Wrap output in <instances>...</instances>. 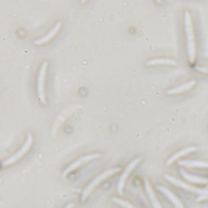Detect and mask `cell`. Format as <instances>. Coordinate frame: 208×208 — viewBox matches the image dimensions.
Listing matches in <instances>:
<instances>
[{
    "mask_svg": "<svg viewBox=\"0 0 208 208\" xmlns=\"http://www.w3.org/2000/svg\"><path fill=\"white\" fill-rule=\"evenodd\" d=\"M208 199V193L207 194H203V195H199L197 198V202H201L203 200Z\"/></svg>",
    "mask_w": 208,
    "mask_h": 208,
    "instance_id": "cell-19",
    "label": "cell"
},
{
    "mask_svg": "<svg viewBox=\"0 0 208 208\" xmlns=\"http://www.w3.org/2000/svg\"><path fill=\"white\" fill-rule=\"evenodd\" d=\"M73 206H74V204H73V203H70V204H68V206H67V207H66L65 208H72L73 207Z\"/></svg>",
    "mask_w": 208,
    "mask_h": 208,
    "instance_id": "cell-20",
    "label": "cell"
},
{
    "mask_svg": "<svg viewBox=\"0 0 208 208\" xmlns=\"http://www.w3.org/2000/svg\"><path fill=\"white\" fill-rule=\"evenodd\" d=\"M79 107H80V106H78V105L71 106V107H68L66 110H64V112L59 115V116H58V118H57V120H55L54 124L53 126V130H52V132H53L54 134V132L56 131V129L60 126V124H62V123L64 122V120L67 118V116H68L71 113H72L73 112H75V111H76V109H78Z\"/></svg>",
    "mask_w": 208,
    "mask_h": 208,
    "instance_id": "cell-9",
    "label": "cell"
},
{
    "mask_svg": "<svg viewBox=\"0 0 208 208\" xmlns=\"http://www.w3.org/2000/svg\"><path fill=\"white\" fill-rule=\"evenodd\" d=\"M164 177H165L166 180H167L168 181L171 182V184H173L174 185L182 188V189H184L185 190H189V191L193 193H198L200 195L207 194L208 193V189H203V188H197V187L193 186V185L186 184L185 182L181 181H180V180H178V179H176V178L170 176V175H165Z\"/></svg>",
    "mask_w": 208,
    "mask_h": 208,
    "instance_id": "cell-5",
    "label": "cell"
},
{
    "mask_svg": "<svg viewBox=\"0 0 208 208\" xmlns=\"http://www.w3.org/2000/svg\"><path fill=\"white\" fill-rule=\"evenodd\" d=\"M195 84H196L195 80H189V81H188V82L185 83V84H182L181 86L168 90L167 91V94H177L184 93L185 91L189 90L190 89H192L193 87L195 86Z\"/></svg>",
    "mask_w": 208,
    "mask_h": 208,
    "instance_id": "cell-12",
    "label": "cell"
},
{
    "mask_svg": "<svg viewBox=\"0 0 208 208\" xmlns=\"http://www.w3.org/2000/svg\"><path fill=\"white\" fill-rule=\"evenodd\" d=\"M141 160H142V158H141V157H138V158H137V159H135L134 160H133V161L128 164V167L125 168V170L124 171L123 174L121 175V176H120V181H119V183H118L117 185L118 192H119L120 194H122L124 184H125V181H126V180H127V178H128L129 173L134 170V168H135V167L138 165L139 163L141 162Z\"/></svg>",
    "mask_w": 208,
    "mask_h": 208,
    "instance_id": "cell-7",
    "label": "cell"
},
{
    "mask_svg": "<svg viewBox=\"0 0 208 208\" xmlns=\"http://www.w3.org/2000/svg\"><path fill=\"white\" fill-rule=\"evenodd\" d=\"M157 188L159 189V190H160L163 193H164L166 195V197H168L170 200L171 201V203L175 205L176 208H185L184 207V205L182 204L181 201L176 197V195L171 192V190H169L168 189H167L166 187L162 186V185H158Z\"/></svg>",
    "mask_w": 208,
    "mask_h": 208,
    "instance_id": "cell-10",
    "label": "cell"
},
{
    "mask_svg": "<svg viewBox=\"0 0 208 208\" xmlns=\"http://www.w3.org/2000/svg\"><path fill=\"white\" fill-rule=\"evenodd\" d=\"M197 150V147L194 146H187L184 149L181 150L179 151H177L176 153H175L174 155L171 156L169 158V159L167 160V165H171V163H173L176 160H177L179 158H181L182 156H185V155H188L189 153H192V152H194Z\"/></svg>",
    "mask_w": 208,
    "mask_h": 208,
    "instance_id": "cell-11",
    "label": "cell"
},
{
    "mask_svg": "<svg viewBox=\"0 0 208 208\" xmlns=\"http://www.w3.org/2000/svg\"><path fill=\"white\" fill-rule=\"evenodd\" d=\"M112 200L114 201V202H116V203H118L119 205H120V206H122L124 208H136L134 206H133L131 203H129L127 201H124V200H121V199H120V198H116V197H113L112 198Z\"/></svg>",
    "mask_w": 208,
    "mask_h": 208,
    "instance_id": "cell-17",
    "label": "cell"
},
{
    "mask_svg": "<svg viewBox=\"0 0 208 208\" xmlns=\"http://www.w3.org/2000/svg\"><path fill=\"white\" fill-rule=\"evenodd\" d=\"M184 23H185V30L187 39L188 57L190 64H193L195 62V58H196V43H195V35H194L192 16L190 12L188 10L185 11Z\"/></svg>",
    "mask_w": 208,
    "mask_h": 208,
    "instance_id": "cell-1",
    "label": "cell"
},
{
    "mask_svg": "<svg viewBox=\"0 0 208 208\" xmlns=\"http://www.w3.org/2000/svg\"><path fill=\"white\" fill-rule=\"evenodd\" d=\"M60 28H61V22H57L55 24V25L52 28V29L50 30V32L47 33L45 36L35 40L33 43L37 46H40V45H43V44L48 43L49 41H51L57 34V33H59Z\"/></svg>",
    "mask_w": 208,
    "mask_h": 208,
    "instance_id": "cell-8",
    "label": "cell"
},
{
    "mask_svg": "<svg viewBox=\"0 0 208 208\" xmlns=\"http://www.w3.org/2000/svg\"><path fill=\"white\" fill-rule=\"evenodd\" d=\"M101 155H102L101 154L95 153V154H90V155H85V156H83V157H81V158H80L79 159L75 161L74 163H72L71 165L68 166V167L65 169V171L63 172V176H64H64H66L68 173H70L71 171H74L75 169H76L77 167H80L81 165H83V164H85L86 163L90 162L91 160L95 159H98V158L101 157Z\"/></svg>",
    "mask_w": 208,
    "mask_h": 208,
    "instance_id": "cell-6",
    "label": "cell"
},
{
    "mask_svg": "<svg viewBox=\"0 0 208 208\" xmlns=\"http://www.w3.org/2000/svg\"><path fill=\"white\" fill-rule=\"evenodd\" d=\"M146 65H176L177 62L176 60L172 59H167V58H163V59H150L146 62Z\"/></svg>",
    "mask_w": 208,
    "mask_h": 208,
    "instance_id": "cell-16",
    "label": "cell"
},
{
    "mask_svg": "<svg viewBox=\"0 0 208 208\" xmlns=\"http://www.w3.org/2000/svg\"><path fill=\"white\" fill-rule=\"evenodd\" d=\"M181 173L185 179H186L189 181L193 182V183H196V184H204V185H208V178H205L203 176H195V175H192L188 173L185 170L181 169Z\"/></svg>",
    "mask_w": 208,
    "mask_h": 208,
    "instance_id": "cell-13",
    "label": "cell"
},
{
    "mask_svg": "<svg viewBox=\"0 0 208 208\" xmlns=\"http://www.w3.org/2000/svg\"><path fill=\"white\" fill-rule=\"evenodd\" d=\"M179 165L188 167H201L208 168L207 161H200V160H181L179 161Z\"/></svg>",
    "mask_w": 208,
    "mask_h": 208,
    "instance_id": "cell-14",
    "label": "cell"
},
{
    "mask_svg": "<svg viewBox=\"0 0 208 208\" xmlns=\"http://www.w3.org/2000/svg\"><path fill=\"white\" fill-rule=\"evenodd\" d=\"M120 171V167H115V168H111V169H107V171H105L104 172H102V174H100L99 176H98L94 179L90 183V185L86 187L85 189V190L83 191V193H82V201L84 202L85 200L86 199V197H88L90 194L91 193V192L96 188L102 181H105L106 179H107L108 177L110 176H113L114 174L117 173L119 171Z\"/></svg>",
    "mask_w": 208,
    "mask_h": 208,
    "instance_id": "cell-2",
    "label": "cell"
},
{
    "mask_svg": "<svg viewBox=\"0 0 208 208\" xmlns=\"http://www.w3.org/2000/svg\"><path fill=\"white\" fill-rule=\"evenodd\" d=\"M48 62L44 61L39 69L38 76H37V96L38 99L43 104H47V98L45 93V80L47 76V70Z\"/></svg>",
    "mask_w": 208,
    "mask_h": 208,
    "instance_id": "cell-3",
    "label": "cell"
},
{
    "mask_svg": "<svg viewBox=\"0 0 208 208\" xmlns=\"http://www.w3.org/2000/svg\"><path fill=\"white\" fill-rule=\"evenodd\" d=\"M194 68L202 73H208V66H195Z\"/></svg>",
    "mask_w": 208,
    "mask_h": 208,
    "instance_id": "cell-18",
    "label": "cell"
},
{
    "mask_svg": "<svg viewBox=\"0 0 208 208\" xmlns=\"http://www.w3.org/2000/svg\"><path fill=\"white\" fill-rule=\"evenodd\" d=\"M33 143V138L32 134L31 133H28L26 141H25V144L23 145L21 149L18 152H16L15 155H13L10 158H8L7 159L3 161L2 163V166H8L10 164L14 163H16L17 160L20 159L21 157H23L29 151V150L30 149V147L32 146Z\"/></svg>",
    "mask_w": 208,
    "mask_h": 208,
    "instance_id": "cell-4",
    "label": "cell"
},
{
    "mask_svg": "<svg viewBox=\"0 0 208 208\" xmlns=\"http://www.w3.org/2000/svg\"><path fill=\"white\" fill-rule=\"evenodd\" d=\"M145 186H146V191H147V193H148V196H149L150 199L151 201V203H152L154 208H163L162 206L160 205V203H159L157 197L155 196V192L153 191V189L151 188V185H150L149 181L147 179H145Z\"/></svg>",
    "mask_w": 208,
    "mask_h": 208,
    "instance_id": "cell-15",
    "label": "cell"
}]
</instances>
